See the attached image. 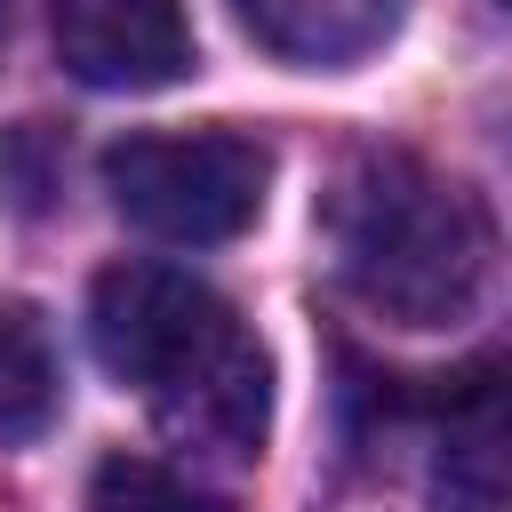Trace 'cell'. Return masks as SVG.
Masks as SVG:
<instances>
[{
	"mask_svg": "<svg viewBox=\"0 0 512 512\" xmlns=\"http://www.w3.org/2000/svg\"><path fill=\"white\" fill-rule=\"evenodd\" d=\"M96 360L144 392L168 440L208 456H256L272 416V360L240 312L176 264H112L88 296Z\"/></svg>",
	"mask_w": 512,
	"mask_h": 512,
	"instance_id": "obj_1",
	"label": "cell"
},
{
	"mask_svg": "<svg viewBox=\"0 0 512 512\" xmlns=\"http://www.w3.org/2000/svg\"><path fill=\"white\" fill-rule=\"evenodd\" d=\"M336 280L392 328H448L480 304L496 264L488 208L416 152H360L328 192Z\"/></svg>",
	"mask_w": 512,
	"mask_h": 512,
	"instance_id": "obj_2",
	"label": "cell"
},
{
	"mask_svg": "<svg viewBox=\"0 0 512 512\" xmlns=\"http://www.w3.org/2000/svg\"><path fill=\"white\" fill-rule=\"evenodd\" d=\"M272 184V152L240 128H192V136H120L104 152L112 208L176 248H216L256 224Z\"/></svg>",
	"mask_w": 512,
	"mask_h": 512,
	"instance_id": "obj_3",
	"label": "cell"
},
{
	"mask_svg": "<svg viewBox=\"0 0 512 512\" xmlns=\"http://www.w3.org/2000/svg\"><path fill=\"white\" fill-rule=\"evenodd\" d=\"M56 56L88 88H176L192 72L184 0H56Z\"/></svg>",
	"mask_w": 512,
	"mask_h": 512,
	"instance_id": "obj_4",
	"label": "cell"
},
{
	"mask_svg": "<svg viewBox=\"0 0 512 512\" xmlns=\"http://www.w3.org/2000/svg\"><path fill=\"white\" fill-rule=\"evenodd\" d=\"M432 504L440 512H496L504 504V392H496V360H472L432 400Z\"/></svg>",
	"mask_w": 512,
	"mask_h": 512,
	"instance_id": "obj_5",
	"label": "cell"
},
{
	"mask_svg": "<svg viewBox=\"0 0 512 512\" xmlns=\"http://www.w3.org/2000/svg\"><path fill=\"white\" fill-rule=\"evenodd\" d=\"M232 16H240V32H248L256 48H272L280 64L328 72V64L376 56V48L400 32L408 0H232Z\"/></svg>",
	"mask_w": 512,
	"mask_h": 512,
	"instance_id": "obj_6",
	"label": "cell"
},
{
	"mask_svg": "<svg viewBox=\"0 0 512 512\" xmlns=\"http://www.w3.org/2000/svg\"><path fill=\"white\" fill-rule=\"evenodd\" d=\"M64 376H56V344L48 320L24 296H0V440H40L56 424Z\"/></svg>",
	"mask_w": 512,
	"mask_h": 512,
	"instance_id": "obj_7",
	"label": "cell"
},
{
	"mask_svg": "<svg viewBox=\"0 0 512 512\" xmlns=\"http://www.w3.org/2000/svg\"><path fill=\"white\" fill-rule=\"evenodd\" d=\"M88 512H224V504L152 456H104L88 480Z\"/></svg>",
	"mask_w": 512,
	"mask_h": 512,
	"instance_id": "obj_8",
	"label": "cell"
},
{
	"mask_svg": "<svg viewBox=\"0 0 512 512\" xmlns=\"http://www.w3.org/2000/svg\"><path fill=\"white\" fill-rule=\"evenodd\" d=\"M0 32H8V0H0Z\"/></svg>",
	"mask_w": 512,
	"mask_h": 512,
	"instance_id": "obj_9",
	"label": "cell"
}]
</instances>
